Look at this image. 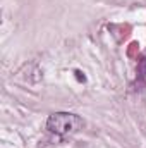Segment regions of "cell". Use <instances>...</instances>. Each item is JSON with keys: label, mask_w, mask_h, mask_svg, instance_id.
I'll return each mask as SVG.
<instances>
[{"label": "cell", "mask_w": 146, "mask_h": 148, "mask_svg": "<svg viewBox=\"0 0 146 148\" xmlns=\"http://www.w3.org/2000/svg\"><path fill=\"white\" fill-rule=\"evenodd\" d=\"M81 126H83V119L76 114H69V112H55L46 121V129L62 138L77 133L81 129Z\"/></svg>", "instance_id": "cell-1"}, {"label": "cell", "mask_w": 146, "mask_h": 148, "mask_svg": "<svg viewBox=\"0 0 146 148\" xmlns=\"http://www.w3.org/2000/svg\"><path fill=\"white\" fill-rule=\"evenodd\" d=\"M110 33L113 35V36L117 38L119 41H122V40H126V38L131 35V26L129 24H112V26H108Z\"/></svg>", "instance_id": "cell-2"}, {"label": "cell", "mask_w": 146, "mask_h": 148, "mask_svg": "<svg viewBox=\"0 0 146 148\" xmlns=\"http://www.w3.org/2000/svg\"><path fill=\"white\" fill-rule=\"evenodd\" d=\"M138 79L139 81L146 79V57H141L138 60Z\"/></svg>", "instance_id": "cell-3"}, {"label": "cell", "mask_w": 146, "mask_h": 148, "mask_svg": "<svg viewBox=\"0 0 146 148\" xmlns=\"http://www.w3.org/2000/svg\"><path fill=\"white\" fill-rule=\"evenodd\" d=\"M138 52H139V43L138 41H131L129 47H127V57L129 59H136L138 57Z\"/></svg>", "instance_id": "cell-4"}, {"label": "cell", "mask_w": 146, "mask_h": 148, "mask_svg": "<svg viewBox=\"0 0 146 148\" xmlns=\"http://www.w3.org/2000/svg\"><path fill=\"white\" fill-rule=\"evenodd\" d=\"M76 77H77L79 81H84V79H86V77H84V76L81 74V71H76Z\"/></svg>", "instance_id": "cell-5"}]
</instances>
